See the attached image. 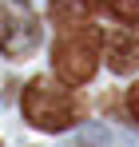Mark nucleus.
Returning a JSON list of instances; mask_svg holds the SVG:
<instances>
[{"label": "nucleus", "instance_id": "2", "mask_svg": "<svg viewBox=\"0 0 139 147\" xmlns=\"http://www.w3.org/2000/svg\"><path fill=\"white\" fill-rule=\"evenodd\" d=\"M20 111L36 131H52L56 135V131H68V127H76L84 119L88 103H84V96L76 88H64L60 80L36 76V80H28V88L20 96Z\"/></svg>", "mask_w": 139, "mask_h": 147}, {"label": "nucleus", "instance_id": "1", "mask_svg": "<svg viewBox=\"0 0 139 147\" xmlns=\"http://www.w3.org/2000/svg\"><path fill=\"white\" fill-rule=\"evenodd\" d=\"M56 40H52V72L64 88L88 84L103 56V32L95 28L92 16H72V20H52Z\"/></svg>", "mask_w": 139, "mask_h": 147}, {"label": "nucleus", "instance_id": "6", "mask_svg": "<svg viewBox=\"0 0 139 147\" xmlns=\"http://www.w3.org/2000/svg\"><path fill=\"white\" fill-rule=\"evenodd\" d=\"M68 147H111V135H107L99 123H84V127L72 135Z\"/></svg>", "mask_w": 139, "mask_h": 147}, {"label": "nucleus", "instance_id": "3", "mask_svg": "<svg viewBox=\"0 0 139 147\" xmlns=\"http://www.w3.org/2000/svg\"><path fill=\"white\" fill-rule=\"evenodd\" d=\"M44 24L32 0H0V52L8 60H28L40 48Z\"/></svg>", "mask_w": 139, "mask_h": 147}, {"label": "nucleus", "instance_id": "4", "mask_svg": "<svg viewBox=\"0 0 139 147\" xmlns=\"http://www.w3.org/2000/svg\"><path fill=\"white\" fill-rule=\"evenodd\" d=\"M103 48H107V68L115 76H131L139 68V36L131 28H115L103 36Z\"/></svg>", "mask_w": 139, "mask_h": 147}, {"label": "nucleus", "instance_id": "7", "mask_svg": "<svg viewBox=\"0 0 139 147\" xmlns=\"http://www.w3.org/2000/svg\"><path fill=\"white\" fill-rule=\"evenodd\" d=\"M48 12L52 20H72V16H92V4L88 0H48Z\"/></svg>", "mask_w": 139, "mask_h": 147}, {"label": "nucleus", "instance_id": "8", "mask_svg": "<svg viewBox=\"0 0 139 147\" xmlns=\"http://www.w3.org/2000/svg\"><path fill=\"white\" fill-rule=\"evenodd\" d=\"M127 111L135 115V123H139V84H131L127 88Z\"/></svg>", "mask_w": 139, "mask_h": 147}, {"label": "nucleus", "instance_id": "5", "mask_svg": "<svg viewBox=\"0 0 139 147\" xmlns=\"http://www.w3.org/2000/svg\"><path fill=\"white\" fill-rule=\"evenodd\" d=\"M107 16H115L119 24L127 28H139V0H95Z\"/></svg>", "mask_w": 139, "mask_h": 147}]
</instances>
